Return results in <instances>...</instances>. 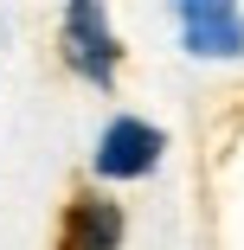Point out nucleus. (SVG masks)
<instances>
[{"label":"nucleus","mask_w":244,"mask_h":250,"mask_svg":"<svg viewBox=\"0 0 244 250\" xmlns=\"http://www.w3.org/2000/svg\"><path fill=\"white\" fill-rule=\"evenodd\" d=\"M180 26H186V45L200 58H238L244 52V13L225 7V0H180Z\"/></svg>","instance_id":"nucleus-3"},{"label":"nucleus","mask_w":244,"mask_h":250,"mask_svg":"<svg viewBox=\"0 0 244 250\" xmlns=\"http://www.w3.org/2000/svg\"><path fill=\"white\" fill-rule=\"evenodd\" d=\"M65 58H71V71H84L96 90L116 83V32H110V13H103V7L77 0V7L65 13Z\"/></svg>","instance_id":"nucleus-1"},{"label":"nucleus","mask_w":244,"mask_h":250,"mask_svg":"<svg viewBox=\"0 0 244 250\" xmlns=\"http://www.w3.org/2000/svg\"><path fill=\"white\" fill-rule=\"evenodd\" d=\"M161 147L167 135L148 128V122H135V116H116L103 128V141H96V173H110V180H135V173H148L161 161Z\"/></svg>","instance_id":"nucleus-2"},{"label":"nucleus","mask_w":244,"mask_h":250,"mask_svg":"<svg viewBox=\"0 0 244 250\" xmlns=\"http://www.w3.org/2000/svg\"><path fill=\"white\" fill-rule=\"evenodd\" d=\"M122 244V212H116V199H71V212H65V237L58 250H116Z\"/></svg>","instance_id":"nucleus-4"}]
</instances>
